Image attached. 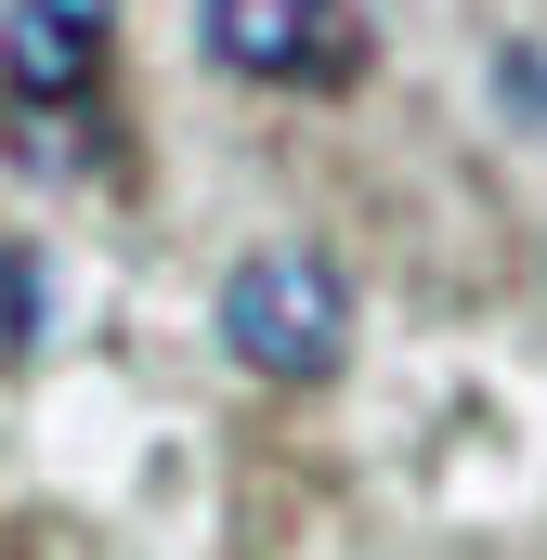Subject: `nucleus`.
Returning <instances> with one entry per match:
<instances>
[{
    "label": "nucleus",
    "instance_id": "nucleus-1",
    "mask_svg": "<svg viewBox=\"0 0 547 560\" xmlns=\"http://www.w3.org/2000/svg\"><path fill=\"white\" fill-rule=\"evenodd\" d=\"M222 352L274 378V392H313V378H339V352H352V287L326 248H248L235 275H222Z\"/></svg>",
    "mask_w": 547,
    "mask_h": 560
},
{
    "label": "nucleus",
    "instance_id": "nucleus-2",
    "mask_svg": "<svg viewBox=\"0 0 547 560\" xmlns=\"http://www.w3.org/2000/svg\"><path fill=\"white\" fill-rule=\"evenodd\" d=\"M209 52L274 92H339L365 66V26H352V0H209Z\"/></svg>",
    "mask_w": 547,
    "mask_h": 560
},
{
    "label": "nucleus",
    "instance_id": "nucleus-3",
    "mask_svg": "<svg viewBox=\"0 0 547 560\" xmlns=\"http://www.w3.org/2000/svg\"><path fill=\"white\" fill-rule=\"evenodd\" d=\"M118 39V0H13L0 13V92L13 105H92Z\"/></svg>",
    "mask_w": 547,
    "mask_h": 560
},
{
    "label": "nucleus",
    "instance_id": "nucleus-4",
    "mask_svg": "<svg viewBox=\"0 0 547 560\" xmlns=\"http://www.w3.org/2000/svg\"><path fill=\"white\" fill-rule=\"evenodd\" d=\"M13 156L39 183H79V170H105V118L92 105H13Z\"/></svg>",
    "mask_w": 547,
    "mask_h": 560
},
{
    "label": "nucleus",
    "instance_id": "nucleus-5",
    "mask_svg": "<svg viewBox=\"0 0 547 560\" xmlns=\"http://www.w3.org/2000/svg\"><path fill=\"white\" fill-rule=\"evenodd\" d=\"M26 339H39V248L0 235V352H26Z\"/></svg>",
    "mask_w": 547,
    "mask_h": 560
}]
</instances>
